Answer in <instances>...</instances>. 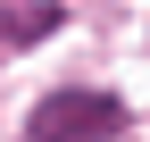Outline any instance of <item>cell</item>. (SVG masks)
Instances as JSON below:
<instances>
[{
  "instance_id": "obj_2",
  "label": "cell",
  "mask_w": 150,
  "mask_h": 142,
  "mask_svg": "<svg viewBox=\"0 0 150 142\" xmlns=\"http://www.w3.org/2000/svg\"><path fill=\"white\" fill-rule=\"evenodd\" d=\"M59 17H67V9L33 0V9H17V17H8V42H50V33H59Z\"/></svg>"
},
{
  "instance_id": "obj_1",
  "label": "cell",
  "mask_w": 150,
  "mask_h": 142,
  "mask_svg": "<svg viewBox=\"0 0 150 142\" xmlns=\"http://www.w3.org/2000/svg\"><path fill=\"white\" fill-rule=\"evenodd\" d=\"M117 126H125L117 100H108V92H75V84L33 109V142H108Z\"/></svg>"
}]
</instances>
